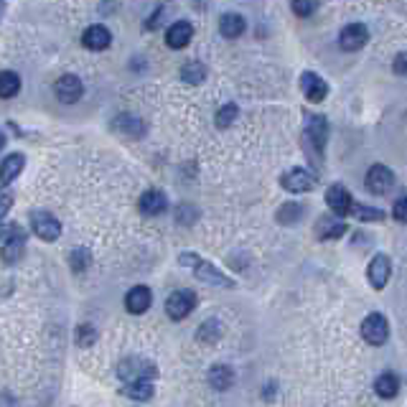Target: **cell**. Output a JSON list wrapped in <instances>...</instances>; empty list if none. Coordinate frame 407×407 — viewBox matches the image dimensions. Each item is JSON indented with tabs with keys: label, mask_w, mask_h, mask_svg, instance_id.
Returning a JSON list of instances; mask_svg holds the SVG:
<instances>
[{
	"label": "cell",
	"mask_w": 407,
	"mask_h": 407,
	"mask_svg": "<svg viewBox=\"0 0 407 407\" xmlns=\"http://www.w3.org/2000/svg\"><path fill=\"white\" fill-rule=\"evenodd\" d=\"M178 262L191 267L193 275H196L201 282H207V285H216V288H237V282L232 280L230 275H224L219 267L212 265V262H207V260H201L199 255H193V252H184V255H178Z\"/></svg>",
	"instance_id": "obj_1"
},
{
	"label": "cell",
	"mask_w": 407,
	"mask_h": 407,
	"mask_svg": "<svg viewBox=\"0 0 407 407\" xmlns=\"http://www.w3.org/2000/svg\"><path fill=\"white\" fill-rule=\"evenodd\" d=\"M31 230L38 239L44 242H56L61 237V222L51 212H44V209H36L31 212Z\"/></svg>",
	"instance_id": "obj_2"
},
{
	"label": "cell",
	"mask_w": 407,
	"mask_h": 407,
	"mask_svg": "<svg viewBox=\"0 0 407 407\" xmlns=\"http://www.w3.org/2000/svg\"><path fill=\"white\" fill-rule=\"evenodd\" d=\"M156 364L141 356H127L125 362H120L118 377L122 382H135V379H156Z\"/></svg>",
	"instance_id": "obj_3"
},
{
	"label": "cell",
	"mask_w": 407,
	"mask_h": 407,
	"mask_svg": "<svg viewBox=\"0 0 407 407\" xmlns=\"http://www.w3.org/2000/svg\"><path fill=\"white\" fill-rule=\"evenodd\" d=\"M362 339L369 346H382L390 339V324H387V319L382 313H369L362 321Z\"/></svg>",
	"instance_id": "obj_4"
},
{
	"label": "cell",
	"mask_w": 407,
	"mask_h": 407,
	"mask_svg": "<svg viewBox=\"0 0 407 407\" xmlns=\"http://www.w3.org/2000/svg\"><path fill=\"white\" fill-rule=\"evenodd\" d=\"M196 308V296H193L191 290H173L166 301V313H168V319L173 321H184L189 319Z\"/></svg>",
	"instance_id": "obj_5"
},
{
	"label": "cell",
	"mask_w": 407,
	"mask_h": 407,
	"mask_svg": "<svg viewBox=\"0 0 407 407\" xmlns=\"http://www.w3.org/2000/svg\"><path fill=\"white\" fill-rule=\"evenodd\" d=\"M280 184L285 191L305 193V191H313V189H316V184H319V173L311 168H293L282 176Z\"/></svg>",
	"instance_id": "obj_6"
},
{
	"label": "cell",
	"mask_w": 407,
	"mask_h": 407,
	"mask_svg": "<svg viewBox=\"0 0 407 407\" xmlns=\"http://www.w3.org/2000/svg\"><path fill=\"white\" fill-rule=\"evenodd\" d=\"M364 186H367V191L374 193V196H385V193L392 191L394 186V173L387 166L377 163V166H372L369 173L364 176Z\"/></svg>",
	"instance_id": "obj_7"
},
{
	"label": "cell",
	"mask_w": 407,
	"mask_h": 407,
	"mask_svg": "<svg viewBox=\"0 0 407 407\" xmlns=\"http://www.w3.org/2000/svg\"><path fill=\"white\" fill-rule=\"evenodd\" d=\"M54 95L61 104H74L84 95V84L77 74H61L54 84Z\"/></svg>",
	"instance_id": "obj_8"
},
{
	"label": "cell",
	"mask_w": 407,
	"mask_h": 407,
	"mask_svg": "<svg viewBox=\"0 0 407 407\" xmlns=\"http://www.w3.org/2000/svg\"><path fill=\"white\" fill-rule=\"evenodd\" d=\"M369 41V29L364 23H349L339 33V44L344 51H359Z\"/></svg>",
	"instance_id": "obj_9"
},
{
	"label": "cell",
	"mask_w": 407,
	"mask_h": 407,
	"mask_svg": "<svg viewBox=\"0 0 407 407\" xmlns=\"http://www.w3.org/2000/svg\"><path fill=\"white\" fill-rule=\"evenodd\" d=\"M390 275H392V260L387 257V255H374L369 262V270H367L372 288L385 290V285L390 282Z\"/></svg>",
	"instance_id": "obj_10"
},
{
	"label": "cell",
	"mask_w": 407,
	"mask_h": 407,
	"mask_svg": "<svg viewBox=\"0 0 407 407\" xmlns=\"http://www.w3.org/2000/svg\"><path fill=\"white\" fill-rule=\"evenodd\" d=\"M326 141H328V122H326L324 115H313V118H308V125H305V143H308V145L321 156Z\"/></svg>",
	"instance_id": "obj_11"
},
{
	"label": "cell",
	"mask_w": 407,
	"mask_h": 407,
	"mask_svg": "<svg viewBox=\"0 0 407 407\" xmlns=\"http://www.w3.org/2000/svg\"><path fill=\"white\" fill-rule=\"evenodd\" d=\"M326 204H328V209H331L336 216H349L351 214L354 199H351V193H349L341 184H333V186H328V191H326Z\"/></svg>",
	"instance_id": "obj_12"
},
{
	"label": "cell",
	"mask_w": 407,
	"mask_h": 407,
	"mask_svg": "<svg viewBox=\"0 0 407 407\" xmlns=\"http://www.w3.org/2000/svg\"><path fill=\"white\" fill-rule=\"evenodd\" d=\"M23 247H26V234H23V232L13 224L10 234L3 239V250H0V257H3V262H8V265H15V262L23 257Z\"/></svg>",
	"instance_id": "obj_13"
},
{
	"label": "cell",
	"mask_w": 407,
	"mask_h": 407,
	"mask_svg": "<svg viewBox=\"0 0 407 407\" xmlns=\"http://www.w3.org/2000/svg\"><path fill=\"white\" fill-rule=\"evenodd\" d=\"M150 303H153V293H150L148 285H135V288H130V293L125 296V308L133 313V316L145 313L150 308Z\"/></svg>",
	"instance_id": "obj_14"
},
{
	"label": "cell",
	"mask_w": 407,
	"mask_h": 407,
	"mask_svg": "<svg viewBox=\"0 0 407 407\" xmlns=\"http://www.w3.org/2000/svg\"><path fill=\"white\" fill-rule=\"evenodd\" d=\"M81 44L87 46L89 51H104L110 49L112 44V33L107 26H89L84 33H81Z\"/></svg>",
	"instance_id": "obj_15"
},
{
	"label": "cell",
	"mask_w": 407,
	"mask_h": 407,
	"mask_svg": "<svg viewBox=\"0 0 407 407\" xmlns=\"http://www.w3.org/2000/svg\"><path fill=\"white\" fill-rule=\"evenodd\" d=\"M301 89L311 102H324L326 95H328V84L316 72H303L301 74Z\"/></svg>",
	"instance_id": "obj_16"
},
{
	"label": "cell",
	"mask_w": 407,
	"mask_h": 407,
	"mask_svg": "<svg viewBox=\"0 0 407 407\" xmlns=\"http://www.w3.org/2000/svg\"><path fill=\"white\" fill-rule=\"evenodd\" d=\"M191 38H193V26L189 21H176L166 31V44L170 49H176V51L178 49H186V46L191 44Z\"/></svg>",
	"instance_id": "obj_17"
},
{
	"label": "cell",
	"mask_w": 407,
	"mask_h": 407,
	"mask_svg": "<svg viewBox=\"0 0 407 407\" xmlns=\"http://www.w3.org/2000/svg\"><path fill=\"white\" fill-rule=\"evenodd\" d=\"M166 207H168V199H166V193L156 191V189L145 191L141 196V201H138V209H141V214H145V216H158V214H163V212H166Z\"/></svg>",
	"instance_id": "obj_18"
},
{
	"label": "cell",
	"mask_w": 407,
	"mask_h": 407,
	"mask_svg": "<svg viewBox=\"0 0 407 407\" xmlns=\"http://www.w3.org/2000/svg\"><path fill=\"white\" fill-rule=\"evenodd\" d=\"M23 166H26L23 153H10V156L3 158V163H0V184L3 186L13 184L15 178L21 176Z\"/></svg>",
	"instance_id": "obj_19"
},
{
	"label": "cell",
	"mask_w": 407,
	"mask_h": 407,
	"mask_svg": "<svg viewBox=\"0 0 407 407\" xmlns=\"http://www.w3.org/2000/svg\"><path fill=\"white\" fill-rule=\"evenodd\" d=\"M209 385L214 387L216 392H227L234 385V369L227 367V364H214L209 369Z\"/></svg>",
	"instance_id": "obj_20"
},
{
	"label": "cell",
	"mask_w": 407,
	"mask_h": 407,
	"mask_svg": "<svg viewBox=\"0 0 407 407\" xmlns=\"http://www.w3.org/2000/svg\"><path fill=\"white\" fill-rule=\"evenodd\" d=\"M247 29V21H244L239 13H224L219 18V33L224 38H239Z\"/></svg>",
	"instance_id": "obj_21"
},
{
	"label": "cell",
	"mask_w": 407,
	"mask_h": 407,
	"mask_svg": "<svg viewBox=\"0 0 407 407\" xmlns=\"http://www.w3.org/2000/svg\"><path fill=\"white\" fill-rule=\"evenodd\" d=\"M122 392L133 400L143 402L156 394V387H153V379H135V382H122Z\"/></svg>",
	"instance_id": "obj_22"
},
{
	"label": "cell",
	"mask_w": 407,
	"mask_h": 407,
	"mask_svg": "<svg viewBox=\"0 0 407 407\" xmlns=\"http://www.w3.org/2000/svg\"><path fill=\"white\" fill-rule=\"evenodd\" d=\"M344 232H346V224L341 219H328V216H321L319 227H316L319 239H339Z\"/></svg>",
	"instance_id": "obj_23"
},
{
	"label": "cell",
	"mask_w": 407,
	"mask_h": 407,
	"mask_svg": "<svg viewBox=\"0 0 407 407\" xmlns=\"http://www.w3.org/2000/svg\"><path fill=\"white\" fill-rule=\"evenodd\" d=\"M397 390H400V379H397V374H392V372L379 374L377 382H374V392H377L379 397H385V400L394 397V394H397Z\"/></svg>",
	"instance_id": "obj_24"
},
{
	"label": "cell",
	"mask_w": 407,
	"mask_h": 407,
	"mask_svg": "<svg viewBox=\"0 0 407 407\" xmlns=\"http://www.w3.org/2000/svg\"><path fill=\"white\" fill-rule=\"evenodd\" d=\"M222 333H224L222 324H219L216 319H209V321H204V324L199 326L196 339H199L201 344H216V341L222 339Z\"/></svg>",
	"instance_id": "obj_25"
},
{
	"label": "cell",
	"mask_w": 407,
	"mask_h": 407,
	"mask_svg": "<svg viewBox=\"0 0 407 407\" xmlns=\"http://www.w3.org/2000/svg\"><path fill=\"white\" fill-rule=\"evenodd\" d=\"M115 130L130 135V138H141L145 133V125H143V120L133 118V115H122V118L115 120Z\"/></svg>",
	"instance_id": "obj_26"
},
{
	"label": "cell",
	"mask_w": 407,
	"mask_h": 407,
	"mask_svg": "<svg viewBox=\"0 0 407 407\" xmlns=\"http://www.w3.org/2000/svg\"><path fill=\"white\" fill-rule=\"evenodd\" d=\"M21 92V77L15 72H0V99H10Z\"/></svg>",
	"instance_id": "obj_27"
},
{
	"label": "cell",
	"mask_w": 407,
	"mask_h": 407,
	"mask_svg": "<svg viewBox=\"0 0 407 407\" xmlns=\"http://www.w3.org/2000/svg\"><path fill=\"white\" fill-rule=\"evenodd\" d=\"M181 79H184L186 84H201V81L207 79V67H204L201 61H189V64H184V69H181Z\"/></svg>",
	"instance_id": "obj_28"
},
{
	"label": "cell",
	"mask_w": 407,
	"mask_h": 407,
	"mask_svg": "<svg viewBox=\"0 0 407 407\" xmlns=\"http://www.w3.org/2000/svg\"><path fill=\"white\" fill-rule=\"evenodd\" d=\"M301 216H303V207L293 201V204H282V207H280V212H278V222L288 224V227H290V224H296Z\"/></svg>",
	"instance_id": "obj_29"
},
{
	"label": "cell",
	"mask_w": 407,
	"mask_h": 407,
	"mask_svg": "<svg viewBox=\"0 0 407 407\" xmlns=\"http://www.w3.org/2000/svg\"><path fill=\"white\" fill-rule=\"evenodd\" d=\"M237 115H239V107L237 104H224L222 110L216 112V118H214V122H216V127H230V125H234V120H237Z\"/></svg>",
	"instance_id": "obj_30"
},
{
	"label": "cell",
	"mask_w": 407,
	"mask_h": 407,
	"mask_svg": "<svg viewBox=\"0 0 407 407\" xmlns=\"http://www.w3.org/2000/svg\"><path fill=\"white\" fill-rule=\"evenodd\" d=\"M351 214H356L362 222H379V219H385V212L369 209V207H364V204H351Z\"/></svg>",
	"instance_id": "obj_31"
},
{
	"label": "cell",
	"mask_w": 407,
	"mask_h": 407,
	"mask_svg": "<svg viewBox=\"0 0 407 407\" xmlns=\"http://www.w3.org/2000/svg\"><path fill=\"white\" fill-rule=\"evenodd\" d=\"M97 339V331H95V326H89V324H81L79 328H77V344L79 346H92Z\"/></svg>",
	"instance_id": "obj_32"
},
{
	"label": "cell",
	"mask_w": 407,
	"mask_h": 407,
	"mask_svg": "<svg viewBox=\"0 0 407 407\" xmlns=\"http://www.w3.org/2000/svg\"><path fill=\"white\" fill-rule=\"evenodd\" d=\"M89 252L84 250V247H77L74 252H72V257H69V262H72V267H74V273H81V270H87L89 267Z\"/></svg>",
	"instance_id": "obj_33"
},
{
	"label": "cell",
	"mask_w": 407,
	"mask_h": 407,
	"mask_svg": "<svg viewBox=\"0 0 407 407\" xmlns=\"http://www.w3.org/2000/svg\"><path fill=\"white\" fill-rule=\"evenodd\" d=\"M319 8V0H293V13L301 15V18H308V15L316 13Z\"/></svg>",
	"instance_id": "obj_34"
},
{
	"label": "cell",
	"mask_w": 407,
	"mask_h": 407,
	"mask_svg": "<svg viewBox=\"0 0 407 407\" xmlns=\"http://www.w3.org/2000/svg\"><path fill=\"white\" fill-rule=\"evenodd\" d=\"M10 207H13V193H10V189H6V186L0 184V224L8 216Z\"/></svg>",
	"instance_id": "obj_35"
},
{
	"label": "cell",
	"mask_w": 407,
	"mask_h": 407,
	"mask_svg": "<svg viewBox=\"0 0 407 407\" xmlns=\"http://www.w3.org/2000/svg\"><path fill=\"white\" fill-rule=\"evenodd\" d=\"M392 214H394V219H397L400 224H405V222H407V201H405V199H397V201H394Z\"/></svg>",
	"instance_id": "obj_36"
},
{
	"label": "cell",
	"mask_w": 407,
	"mask_h": 407,
	"mask_svg": "<svg viewBox=\"0 0 407 407\" xmlns=\"http://www.w3.org/2000/svg\"><path fill=\"white\" fill-rule=\"evenodd\" d=\"M394 72H397V74H405V54H397V56H394Z\"/></svg>",
	"instance_id": "obj_37"
},
{
	"label": "cell",
	"mask_w": 407,
	"mask_h": 407,
	"mask_svg": "<svg viewBox=\"0 0 407 407\" xmlns=\"http://www.w3.org/2000/svg\"><path fill=\"white\" fill-rule=\"evenodd\" d=\"M6 8H8V3H6V0H0V18L6 15Z\"/></svg>",
	"instance_id": "obj_38"
},
{
	"label": "cell",
	"mask_w": 407,
	"mask_h": 407,
	"mask_svg": "<svg viewBox=\"0 0 407 407\" xmlns=\"http://www.w3.org/2000/svg\"><path fill=\"white\" fill-rule=\"evenodd\" d=\"M3 143H6V138H3V133H0V148H3Z\"/></svg>",
	"instance_id": "obj_39"
}]
</instances>
